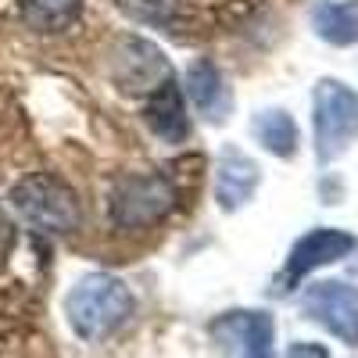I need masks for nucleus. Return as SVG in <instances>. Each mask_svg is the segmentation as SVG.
I'll list each match as a JSON object with an SVG mask.
<instances>
[{"label":"nucleus","mask_w":358,"mask_h":358,"mask_svg":"<svg viewBox=\"0 0 358 358\" xmlns=\"http://www.w3.org/2000/svg\"><path fill=\"white\" fill-rule=\"evenodd\" d=\"M65 315H69V326L76 330V337L94 344V341H104L108 334H115L133 315V294L118 276L94 273L69 290Z\"/></svg>","instance_id":"obj_1"},{"label":"nucleus","mask_w":358,"mask_h":358,"mask_svg":"<svg viewBox=\"0 0 358 358\" xmlns=\"http://www.w3.org/2000/svg\"><path fill=\"white\" fill-rule=\"evenodd\" d=\"M11 204H15V212L40 233L65 236V233H76L79 222H83V208H79L76 190L50 172L25 176L11 190Z\"/></svg>","instance_id":"obj_2"},{"label":"nucleus","mask_w":358,"mask_h":358,"mask_svg":"<svg viewBox=\"0 0 358 358\" xmlns=\"http://www.w3.org/2000/svg\"><path fill=\"white\" fill-rule=\"evenodd\" d=\"M315 158L322 165L337 162L358 140V94L341 79H319L312 94Z\"/></svg>","instance_id":"obj_3"},{"label":"nucleus","mask_w":358,"mask_h":358,"mask_svg":"<svg viewBox=\"0 0 358 358\" xmlns=\"http://www.w3.org/2000/svg\"><path fill=\"white\" fill-rule=\"evenodd\" d=\"M176 208V187L162 172H136L115 179L108 194V219L118 229H143Z\"/></svg>","instance_id":"obj_4"},{"label":"nucleus","mask_w":358,"mask_h":358,"mask_svg":"<svg viewBox=\"0 0 358 358\" xmlns=\"http://www.w3.org/2000/svg\"><path fill=\"white\" fill-rule=\"evenodd\" d=\"M301 308L312 322L326 326L337 341L348 348H358V287L341 283V280H326L305 290Z\"/></svg>","instance_id":"obj_5"},{"label":"nucleus","mask_w":358,"mask_h":358,"mask_svg":"<svg viewBox=\"0 0 358 358\" xmlns=\"http://www.w3.org/2000/svg\"><path fill=\"white\" fill-rule=\"evenodd\" d=\"M208 337L222 355H248V358H262L273 351L276 341V322L268 312H255V308H236V312H222L219 319H212Z\"/></svg>","instance_id":"obj_6"},{"label":"nucleus","mask_w":358,"mask_h":358,"mask_svg":"<svg viewBox=\"0 0 358 358\" xmlns=\"http://www.w3.org/2000/svg\"><path fill=\"white\" fill-rule=\"evenodd\" d=\"M172 76L165 54L140 36H126L115 47V83L126 94H155V90Z\"/></svg>","instance_id":"obj_7"},{"label":"nucleus","mask_w":358,"mask_h":358,"mask_svg":"<svg viewBox=\"0 0 358 358\" xmlns=\"http://www.w3.org/2000/svg\"><path fill=\"white\" fill-rule=\"evenodd\" d=\"M355 248H358V241H355L348 229L319 226V229L305 233L301 241L290 248V258H287V280H301V276L315 273V268H322V265H334V262L348 258Z\"/></svg>","instance_id":"obj_8"},{"label":"nucleus","mask_w":358,"mask_h":358,"mask_svg":"<svg viewBox=\"0 0 358 358\" xmlns=\"http://www.w3.org/2000/svg\"><path fill=\"white\" fill-rule=\"evenodd\" d=\"M258 165L241 151V147H222L219 151V162H215V201L222 212H236L244 208L255 190H258Z\"/></svg>","instance_id":"obj_9"},{"label":"nucleus","mask_w":358,"mask_h":358,"mask_svg":"<svg viewBox=\"0 0 358 358\" xmlns=\"http://www.w3.org/2000/svg\"><path fill=\"white\" fill-rule=\"evenodd\" d=\"M143 122L151 126L155 136H162L165 143H179L190 133V118H187V104L179 94L176 79L169 76L155 94H147V108H143Z\"/></svg>","instance_id":"obj_10"},{"label":"nucleus","mask_w":358,"mask_h":358,"mask_svg":"<svg viewBox=\"0 0 358 358\" xmlns=\"http://www.w3.org/2000/svg\"><path fill=\"white\" fill-rule=\"evenodd\" d=\"M187 97L194 101V108L208 118V122L222 126L226 115L233 111V94L222 79V72L212 62H194L187 69Z\"/></svg>","instance_id":"obj_11"},{"label":"nucleus","mask_w":358,"mask_h":358,"mask_svg":"<svg viewBox=\"0 0 358 358\" xmlns=\"http://www.w3.org/2000/svg\"><path fill=\"white\" fill-rule=\"evenodd\" d=\"M312 29L315 36L334 47H355L358 43V0H319L312 8Z\"/></svg>","instance_id":"obj_12"},{"label":"nucleus","mask_w":358,"mask_h":358,"mask_svg":"<svg viewBox=\"0 0 358 358\" xmlns=\"http://www.w3.org/2000/svg\"><path fill=\"white\" fill-rule=\"evenodd\" d=\"M255 140L276 158H294L297 155V126L283 108H265L251 118Z\"/></svg>","instance_id":"obj_13"},{"label":"nucleus","mask_w":358,"mask_h":358,"mask_svg":"<svg viewBox=\"0 0 358 358\" xmlns=\"http://www.w3.org/2000/svg\"><path fill=\"white\" fill-rule=\"evenodd\" d=\"M83 11V0H22V18L36 33H62Z\"/></svg>","instance_id":"obj_14"},{"label":"nucleus","mask_w":358,"mask_h":358,"mask_svg":"<svg viewBox=\"0 0 358 358\" xmlns=\"http://www.w3.org/2000/svg\"><path fill=\"white\" fill-rule=\"evenodd\" d=\"M129 18L147 22V25H169V18L176 15L179 0H115Z\"/></svg>","instance_id":"obj_15"},{"label":"nucleus","mask_w":358,"mask_h":358,"mask_svg":"<svg viewBox=\"0 0 358 358\" xmlns=\"http://www.w3.org/2000/svg\"><path fill=\"white\" fill-rule=\"evenodd\" d=\"M11 248H15V222H11V215L4 212V204H0V265L8 262Z\"/></svg>","instance_id":"obj_16"},{"label":"nucleus","mask_w":358,"mask_h":358,"mask_svg":"<svg viewBox=\"0 0 358 358\" xmlns=\"http://www.w3.org/2000/svg\"><path fill=\"white\" fill-rule=\"evenodd\" d=\"M290 355H326V348H312V344H294Z\"/></svg>","instance_id":"obj_17"}]
</instances>
